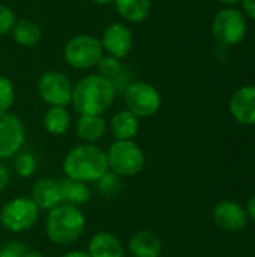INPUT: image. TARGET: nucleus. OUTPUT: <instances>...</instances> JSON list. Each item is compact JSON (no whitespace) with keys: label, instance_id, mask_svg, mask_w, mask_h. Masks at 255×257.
<instances>
[{"label":"nucleus","instance_id":"f8f14e48","mask_svg":"<svg viewBox=\"0 0 255 257\" xmlns=\"http://www.w3.org/2000/svg\"><path fill=\"white\" fill-rule=\"evenodd\" d=\"M213 221L215 224L225 232H237L246 226L248 214L246 211L236 202L224 200L219 202L213 209Z\"/></svg>","mask_w":255,"mask_h":257},{"label":"nucleus","instance_id":"a878e982","mask_svg":"<svg viewBox=\"0 0 255 257\" xmlns=\"http://www.w3.org/2000/svg\"><path fill=\"white\" fill-rule=\"evenodd\" d=\"M96 66L99 69L98 74H101V75H104V77H107L110 80L113 77L119 75L122 72V68H123L120 59H116L113 56H105V57L102 56V59L99 60V63Z\"/></svg>","mask_w":255,"mask_h":257},{"label":"nucleus","instance_id":"2f4dec72","mask_svg":"<svg viewBox=\"0 0 255 257\" xmlns=\"http://www.w3.org/2000/svg\"><path fill=\"white\" fill-rule=\"evenodd\" d=\"M62 257H89L87 251H80V250H75V251H69V253H65Z\"/></svg>","mask_w":255,"mask_h":257},{"label":"nucleus","instance_id":"1a4fd4ad","mask_svg":"<svg viewBox=\"0 0 255 257\" xmlns=\"http://www.w3.org/2000/svg\"><path fill=\"white\" fill-rule=\"evenodd\" d=\"M74 84L60 71H47L39 77L38 92L41 99L50 107H66L72 101Z\"/></svg>","mask_w":255,"mask_h":257},{"label":"nucleus","instance_id":"2eb2a0df","mask_svg":"<svg viewBox=\"0 0 255 257\" xmlns=\"http://www.w3.org/2000/svg\"><path fill=\"white\" fill-rule=\"evenodd\" d=\"M89 257H125L122 241L110 232L95 233L87 245Z\"/></svg>","mask_w":255,"mask_h":257},{"label":"nucleus","instance_id":"5701e85b","mask_svg":"<svg viewBox=\"0 0 255 257\" xmlns=\"http://www.w3.org/2000/svg\"><path fill=\"white\" fill-rule=\"evenodd\" d=\"M96 188L99 191L101 196H104L105 199H114L122 193V181L120 176H117L116 173H113L111 170H108L107 173H104L98 181H96Z\"/></svg>","mask_w":255,"mask_h":257},{"label":"nucleus","instance_id":"7c9ffc66","mask_svg":"<svg viewBox=\"0 0 255 257\" xmlns=\"http://www.w3.org/2000/svg\"><path fill=\"white\" fill-rule=\"evenodd\" d=\"M248 215L252 218V221H255V194L248 202Z\"/></svg>","mask_w":255,"mask_h":257},{"label":"nucleus","instance_id":"6ab92c4d","mask_svg":"<svg viewBox=\"0 0 255 257\" xmlns=\"http://www.w3.org/2000/svg\"><path fill=\"white\" fill-rule=\"evenodd\" d=\"M110 128L116 140H134L140 130V120L129 110H120L111 117Z\"/></svg>","mask_w":255,"mask_h":257},{"label":"nucleus","instance_id":"ddd939ff","mask_svg":"<svg viewBox=\"0 0 255 257\" xmlns=\"http://www.w3.org/2000/svg\"><path fill=\"white\" fill-rule=\"evenodd\" d=\"M231 116L243 125H255V86H243L230 99Z\"/></svg>","mask_w":255,"mask_h":257},{"label":"nucleus","instance_id":"a211bd4d","mask_svg":"<svg viewBox=\"0 0 255 257\" xmlns=\"http://www.w3.org/2000/svg\"><path fill=\"white\" fill-rule=\"evenodd\" d=\"M117 14L128 23H143L152 11V0H114Z\"/></svg>","mask_w":255,"mask_h":257},{"label":"nucleus","instance_id":"b1692460","mask_svg":"<svg viewBox=\"0 0 255 257\" xmlns=\"http://www.w3.org/2000/svg\"><path fill=\"white\" fill-rule=\"evenodd\" d=\"M36 158L33 157V154L30 152H18L17 157H15V161H14V169H15V173L20 176V178H30L35 175L36 172Z\"/></svg>","mask_w":255,"mask_h":257},{"label":"nucleus","instance_id":"bb28decb","mask_svg":"<svg viewBox=\"0 0 255 257\" xmlns=\"http://www.w3.org/2000/svg\"><path fill=\"white\" fill-rule=\"evenodd\" d=\"M15 23H17V18H15L14 11L9 6L0 3V36L9 35Z\"/></svg>","mask_w":255,"mask_h":257},{"label":"nucleus","instance_id":"f257e3e1","mask_svg":"<svg viewBox=\"0 0 255 257\" xmlns=\"http://www.w3.org/2000/svg\"><path fill=\"white\" fill-rule=\"evenodd\" d=\"M116 99V86L113 80L101 74H87L74 84V110L81 114L102 116Z\"/></svg>","mask_w":255,"mask_h":257},{"label":"nucleus","instance_id":"4be33fe9","mask_svg":"<svg viewBox=\"0 0 255 257\" xmlns=\"http://www.w3.org/2000/svg\"><path fill=\"white\" fill-rule=\"evenodd\" d=\"M42 126L51 136H63L71 126V114L66 107H48L42 117Z\"/></svg>","mask_w":255,"mask_h":257},{"label":"nucleus","instance_id":"39448f33","mask_svg":"<svg viewBox=\"0 0 255 257\" xmlns=\"http://www.w3.org/2000/svg\"><path fill=\"white\" fill-rule=\"evenodd\" d=\"M63 56L66 63L74 68V69H90L99 63V60L104 56V48L101 44V39L81 33L77 36H72L65 48H63Z\"/></svg>","mask_w":255,"mask_h":257},{"label":"nucleus","instance_id":"dca6fc26","mask_svg":"<svg viewBox=\"0 0 255 257\" xmlns=\"http://www.w3.org/2000/svg\"><path fill=\"white\" fill-rule=\"evenodd\" d=\"M128 250L132 257H159L162 242L153 232L140 230L129 238Z\"/></svg>","mask_w":255,"mask_h":257},{"label":"nucleus","instance_id":"4468645a","mask_svg":"<svg viewBox=\"0 0 255 257\" xmlns=\"http://www.w3.org/2000/svg\"><path fill=\"white\" fill-rule=\"evenodd\" d=\"M39 209L51 211L62 203V191L59 181L53 178H39L32 187V197Z\"/></svg>","mask_w":255,"mask_h":257},{"label":"nucleus","instance_id":"7ed1b4c3","mask_svg":"<svg viewBox=\"0 0 255 257\" xmlns=\"http://www.w3.org/2000/svg\"><path fill=\"white\" fill-rule=\"evenodd\" d=\"M86 229L84 214L72 205L60 203L48 211L45 232L48 239L57 245H69L81 238Z\"/></svg>","mask_w":255,"mask_h":257},{"label":"nucleus","instance_id":"c756f323","mask_svg":"<svg viewBox=\"0 0 255 257\" xmlns=\"http://www.w3.org/2000/svg\"><path fill=\"white\" fill-rule=\"evenodd\" d=\"M240 2H242V9H243L242 12L246 17L255 20V0H240Z\"/></svg>","mask_w":255,"mask_h":257},{"label":"nucleus","instance_id":"393cba45","mask_svg":"<svg viewBox=\"0 0 255 257\" xmlns=\"http://www.w3.org/2000/svg\"><path fill=\"white\" fill-rule=\"evenodd\" d=\"M14 101H15L14 83L8 77L0 75V111H9Z\"/></svg>","mask_w":255,"mask_h":257},{"label":"nucleus","instance_id":"c85d7f7f","mask_svg":"<svg viewBox=\"0 0 255 257\" xmlns=\"http://www.w3.org/2000/svg\"><path fill=\"white\" fill-rule=\"evenodd\" d=\"M9 182H11L9 170H8L3 164H0V193H2V191H5V190L8 188Z\"/></svg>","mask_w":255,"mask_h":257},{"label":"nucleus","instance_id":"f03ea898","mask_svg":"<svg viewBox=\"0 0 255 257\" xmlns=\"http://www.w3.org/2000/svg\"><path fill=\"white\" fill-rule=\"evenodd\" d=\"M63 172L66 178L81 182H96L104 173L108 172L107 152L93 145L81 143L72 148L63 161Z\"/></svg>","mask_w":255,"mask_h":257},{"label":"nucleus","instance_id":"72a5a7b5","mask_svg":"<svg viewBox=\"0 0 255 257\" xmlns=\"http://www.w3.org/2000/svg\"><path fill=\"white\" fill-rule=\"evenodd\" d=\"M216 2H219V3H222V5H227V6H233V5H236L237 2H240V0H216Z\"/></svg>","mask_w":255,"mask_h":257},{"label":"nucleus","instance_id":"cd10ccee","mask_svg":"<svg viewBox=\"0 0 255 257\" xmlns=\"http://www.w3.org/2000/svg\"><path fill=\"white\" fill-rule=\"evenodd\" d=\"M26 253L27 247L20 241H9L0 247V257H24Z\"/></svg>","mask_w":255,"mask_h":257},{"label":"nucleus","instance_id":"aec40b11","mask_svg":"<svg viewBox=\"0 0 255 257\" xmlns=\"http://www.w3.org/2000/svg\"><path fill=\"white\" fill-rule=\"evenodd\" d=\"M60 191H62V203L72 205V206H81L90 202V190L86 182L75 181L71 178H65L59 181Z\"/></svg>","mask_w":255,"mask_h":257},{"label":"nucleus","instance_id":"473e14b6","mask_svg":"<svg viewBox=\"0 0 255 257\" xmlns=\"http://www.w3.org/2000/svg\"><path fill=\"white\" fill-rule=\"evenodd\" d=\"M87 2L95 3V5H110V3H113L114 0H87Z\"/></svg>","mask_w":255,"mask_h":257},{"label":"nucleus","instance_id":"20e7f679","mask_svg":"<svg viewBox=\"0 0 255 257\" xmlns=\"http://www.w3.org/2000/svg\"><path fill=\"white\" fill-rule=\"evenodd\" d=\"M108 170L120 178H134L146 166L143 149L134 140H116L107 151Z\"/></svg>","mask_w":255,"mask_h":257},{"label":"nucleus","instance_id":"423d86ee","mask_svg":"<svg viewBox=\"0 0 255 257\" xmlns=\"http://www.w3.org/2000/svg\"><path fill=\"white\" fill-rule=\"evenodd\" d=\"M246 15L231 6L221 9L212 21V33L222 47L240 44L246 36Z\"/></svg>","mask_w":255,"mask_h":257},{"label":"nucleus","instance_id":"f3484780","mask_svg":"<svg viewBox=\"0 0 255 257\" xmlns=\"http://www.w3.org/2000/svg\"><path fill=\"white\" fill-rule=\"evenodd\" d=\"M107 123L102 116L81 114L75 123V133L83 143H96L104 137Z\"/></svg>","mask_w":255,"mask_h":257},{"label":"nucleus","instance_id":"9d476101","mask_svg":"<svg viewBox=\"0 0 255 257\" xmlns=\"http://www.w3.org/2000/svg\"><path fill=\"white\" fill-rule=\"evenodd\" d=\"M24 126L11 111H0V160L17 155L24 145Z\"/></svg>","mask_w":255,"mask_h":257},{"label":"nucleus","instance_id":"f704fd0d","mask_svg":"<svg viewBox=\"0 0 255 257\" xmlns=\"http://www.w3.org/2000/svg\"><path fill=\"white\" fill-rule=\"evenodd\" d=\"M24 257H45L42 253H38V251H27Z\"/></svg>","mask_w":255,"mask_h":257},{"label":"nucleus","instance_id":"412c9836","mask_svg":"<svg viewBox=\"0 0 255 257\" xmlns=\"http://www.w3.org/2000/svg\"><path fill=\"white\" fill-rule=\"evenodd\" d=\"M14 41L26 48H32L36 44H39L41 38H42V29L41 26L33 21V20H18L11 32Z\"/></svg>","mask_w":255,"mask_h":257},{"label":"nucleus","instance_id":"6e6552de","mask_svg":"<svg viewBox=\"0 0 255 257\" xmlns=\"http://www.w3.org/2000/svg\"><path fill=\"white\" fill-rule=\"evenodd\" d=\"M39 218V208L32 199L17 197L3 205L0 211V223L9 232L18 233L29 230Z\"/></svg>","mask_w":255,"mask_h":257},{"label":"nucleus","instance_id":"0eeeda50","mask_svg":"<svg viewBox=\"0 0 255 257\" xmlns=\"http://www.w3.org/2000/svg\"><path fill=\"white\" fill-rule=\"evenodd\" d=\"M123 101L126 110L138 119L156 114L162 104L159 90L146 81H134L128 84L123 92Z\"/></svg>","mask_w":255,"mask_h":257},{"label":"nucleus","instance_id":"9b49d317","mask_svg":"<svg viewBox=\"0 0 255 257\" xmlns=\"http://www.w3.org/2000/svg\"><path fill=\"white\" fill-rule=\"evenodd\" d=\"M101 44L104 48V53L108 56H113L116 59L126 57L134 45V36L131 29L123 23H111L105 27Z\"/></svg>","mask_w":255,"mask_h":257}]
</instances>
